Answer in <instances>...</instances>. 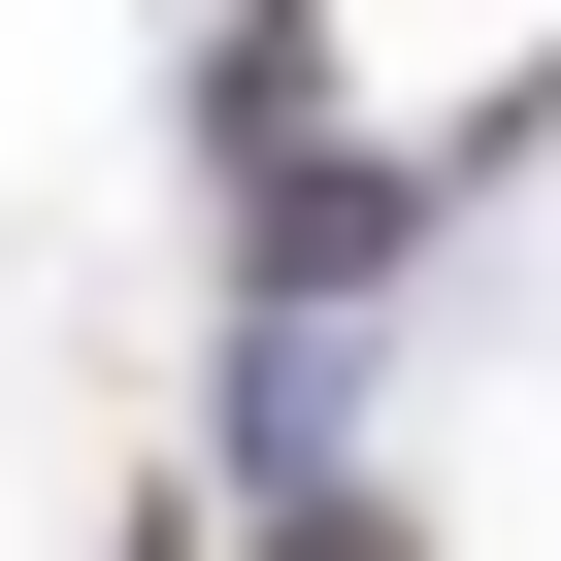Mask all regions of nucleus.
<instances>
[{
  "label": "nucleus",
  "mask_w": 561,
  "mask_h": 561,
  "mask_svg": "<svg viewBox=\"0 0 561 561\" xmlns=\"http://www.w3.org/2000/svg\"><path fill=\"white\" fill-rule=\"evenodd\" d=\"M264 561H430V528H397V495H264Z\"/></svg>",
  "instance_id": "obj_1"
}]
</instances>
